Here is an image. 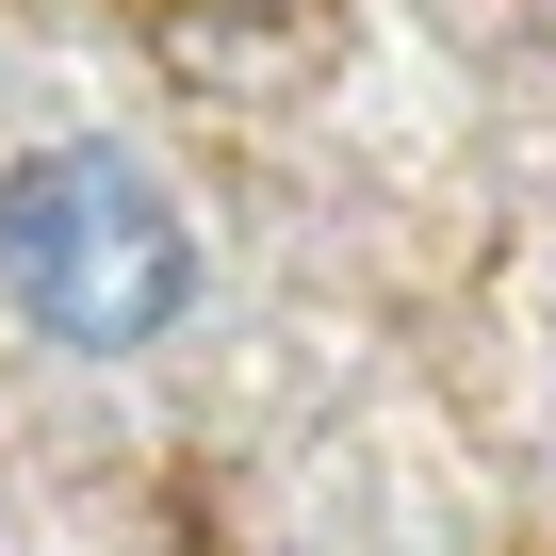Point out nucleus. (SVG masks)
<instances>
[{
    "label": "nucleus",
    "mask_w": 556,
    "mask_h": 556,
    "mask_svg": "<svg viewBox=\"0 0 556 556\" xmlns=\"http://www.w3.org/2000/svg\"><path fill=\"white\" fill-rule=\"evenodd\" d=\"M0 312L66 361H148L197 312V213L148 148L66 131L0 164Z\"/></svg>",
    "instance_id": "obj_1"
}]
</instances>
